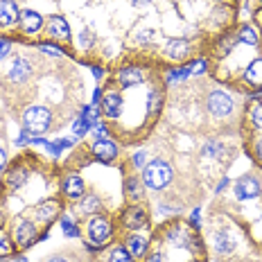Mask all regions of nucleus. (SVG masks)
<instances>
[{"instance_id": "nucleus-1", "label": "nucleus", "mask_w": 262, "mask_h": 262, "mask_svg": "<svg viewBox=\"0 0 262 262\" xmlns=\"http://www.w3.org/2000/svg\"><path fill=\"white\" fill-rule=\"evenodd\" d=\"M172 179H174L172 165L167 161H163V158H154L143 167V185L147 190L161 192L172 183Z\"/></svg>"}, {"instance_id": "nucleus-2", "label": "nucleus", "mask_w": 262, "mask_h": 262, "mask_svg": "<svg viewBox=\"0 0 262 262\" xmlns=\"http://www.w3.org/2000/svg\"><path fill=\"white\" fill-rule=\"evenodd\" d=\"M52 124V113L48 106L41 104H32L23 111V127L25 131H30L34 138H41Z\"/></svg>"}, {"instance_id": "nucleus-3", "label": "nucleus", "mask_w": 262, "mask_h": 262, "mask_svg": "<svg viewBox=\"0 0 262 262\" xmlns=\"http://www.w3.org/2000/svg\"><path fill=\"white\" fill-rule=\"evenodd\" d=\"M86 233H89V247L91 251H100L104 244L111 239L113 235V226H111V222L106 220V217H102V215H93L89 224H86Z\"/></svg>"}, {"instance_id": "nucleus-4", "label": "nucleus", "mask_w": 262, "mask_h": 262, "mask_svg": "<svg viewBox=\"0 0 262 262\" xmlns=\"http://www.w3.org/2000/svg\"><path fill=\"white\" fill-rule=\"evenodd\" d=\"M208 111L212 118H228L233 113V97L226 91H212L208 95Z\"/></svg>"}, {"instance_id": "nucleus-5", "label": "nucleus", "mask_w": 262, "mask_h": 262, "mask_svg": "<svg viewBox=\"0 0 262 262\" xmlns=\"http://www.w3.org/2000/svg\"><path fill=\"white\" fill-rule=\"evenodd\" d=\"M34 242H39V233L36 226L30 220H20L14 228V244L18 249H30Z\"/></svg>"}, {"instance_id": "nucleus-6", "label": "nucleus", "mask_w": 262, "mask_h": 262, "mask_svg": "<svg viewBox=\"0 0 262 262\" xmlns=\"http://www.w3.org/2000/svg\"><path fill=\"white\" fill-rule=\"evenodd\" d=\"M20 20V7L16 0H0V30H12Z\"/></svg>"}, {"instance_id": "nucleus-7", "label": "nucleus", "mask_w": 262, "mask_h": 262, "mask_svg": "<svg viewBox=\"0 0 262 262\" xmlns=\"http://www.w3.org/2000/svg\"><path fill=\"white\" fill-rule=\"evenodd\" d=\"M100 108L108 120H118L122 116V95H120L118 91H106L104 95H102Z\"/></svg>"}, {"instance_id": "nucleus-8", "label": "nucleus", "mask_w": 262, "mask_h": 262, "mask_svg": "<svg viewBox=\"0 0 262 262\" xmlns=\"http://www.w3.org/2000/svg\"><path fill=\"white\" fill-rule=\"evenodd\" d=\"M18 27L23 30V34H36L46 27V20L39 12L34 9H20V20H18Z\"/></svg>"}, {"instance_id": "nucleus-9", "label": "nucleus", "mask_w": 262, "mask_h": 262, "mask_svg": "<svg viewBox=\"0 0 262 262\" xmlns=\"http://www.w3.org/2000/svg\"><path fill=\"white\" fill-rule=\"evenodd\" d=\"M260 192H262V188L255 177H242L235 181V196L239 201L255 199V196H260Z\"/></svg>"}, {"instance_id": "nucleus-10", "label": "nucleus", "mask_w": 262, "mask_h": 262, "mask_svg": "<svg viewBox=\"0 0 262 262\" xmlns=\"http://www.w3.org/2000/svg\"><path fill=\"white\" fill-rule=\"evenodd\" d=\"M120 222H122V226L127 228V231H138V228H143L147 224V212H145V208H140V206H129V208L122 212Z\"/></svg>"}, {"instance_id": "nucleus-11", "label": "nucleus", "mask_w": 262, "mask_h": 262, "mask_svg": "<svg viewBox=\"0 0 262 262\" xmlns=\"http://www.w3.org/2000/svg\"><path fill=\"white\" fill-rule=\"evenodd\" d=\"M91 154L95 156L100 163H111V161H116V156H118V145L113 143L111 138L108 140H95V143L91 145Z\"/></svg>"}, {"instance_id": "nucleus-12", "label": "nucleus", "mask_w": 262, "mask_h": 262, "mask_svg": "<svg viewBox=\"0 0 262 262\" xmlns=\"http://www.w3.org/2000/svg\"><path fill=\"white\" fill-rule=\"evenodd\" d=\"M46 32L52 41H70V27L63 16H52L46 23Z\"/></svg>"}, {"instance_id": "nucleus-13", "label": "nucleus", "mask_w": 262, "mask_h": 262, "mask_svg": "<svg viewBox=\"0 0 262 262\" xmlns=\"http://www.w3.org/2000/svg\"><path fill=\"white\" fill-rule=\"evenodd\" d=\"M116 79H118V84L122 86V89H131V86L143 84V81H145V73L138 68V66H127V68L118 70Z\"/></svg>"}, {"instance_id": "nucleus-14", "label": "nucleus", "mask_w": 262, "mask_h": 262, "mask_svg": "<svg viewBox=\"0 0 262 262\" xmlns=\"http://www.w3.org/2000/svg\"><path fill=\"white\" fill-rule=\"evenodd\" d=\"M61 192L68 196V199H73V201L81 199V196H84V192H86L84 179L77 177V174H70V177H66L63 183H61Z\"/></svg>"}, {"instance_id": "nucleus-15", "label": "nucleus", "mask_w": 262, "mask_h": 262, "mask_svg": "<svg viewBox=\"0 0 262 262\" xmlns=\"http://www.w3.org/2000/svg\"><path fill=\"white\" fill-rule=\"evenodd\" d=\"M165 54L172 59V61H183V59L190 54V43L185 41V39H172V41H167Z\"/></svg>"}, {"instance_id": "nucleus-16", "label": "nucleus", "mask_w": 262, "mask_h": 262, "mask_svg": "<svg viewBox=\"0 0 262 262\" xmlns=\"http://www.w3.org/2000/svg\"><path fill=\"white\" fill-rule=\"evenodd\" d=\"M147 247H149V242L143 237V235H129L127 239H124V249L129 251L131 258H145L147 253Z\"/></svg>"}, {"instance_id": "nucleus-17", "label": "nucleus", "mask_w": 262, "mask_h": 262, "mask_svg": "<svg viewBox=\"0 0 262 262\" xmlns=\"http://www.w3.org/2000/svg\"><path fill=\"white\" fill-rule=\"evenodd\" d=\"M30 63L25 61L23 57H18V59H14L12 61V68H9V81H14V84H20V81H25L27 77H30Z\"/></svg>"}, {"instance_id": "nucleus-18", "label": "nucleus", "mask_w": 262, "mask_h": 262, "mask_svg": "<svg viewBox=\"0 0 262 262\" xmlns=\"http://www.w3.org/2000/svg\"><path fill=\"white\" fill-rule=\"evenodd\" d=\"M244 81L249 86L262 89V59H255V61L249 63V68L244 70Z\"/></svg>"}, {"instance_id": "nucleus-19", "label": "nucleus", "mask_w": 262, "mask_h": 262, "mask_svg": "<svg viewBox=\"0 0 262 262\" xmlns=\"http://www.w3.org/2000/svg\"><path fill=\"white\" fill-rule=\"evenodd\" d=\"M143 183V179H136V177H127L124 179V194H127V199L129 201H140L143 199V194H145V185H140Z\"/></svg>"}, {"instance_id": "nucleus-20", "label": "nucleus", "mask_w": 262, "mask_h": 262, "mask_svg": "<svg viewBox=\"0 0 262 262\" xmlns=\"http://www.w3.org/2000/svg\"><path fill=\"white\" fill-rule=\"evenodd\" d=\"M233 249H235V239H233L231 233H226V231L217 233V235H215V251H217V253L226 255V253H231Z\"/></svg>"}, {"instance_id": "nucleus-21", "label": "nucleus", "mask_w": 262, "mask_h": 262, "mask_svg": "<svg viewBox=\"0 0 262 262\" xmlns=\"http://www.w3.org/2000/svg\"><path fill=\"white\" fill-rule=\"evenodd\" d=\"M188 77H192L190 63H183V66H179V68H172V70H167V73H165V81H167V84H174V81H183V79H188Z\"/></svg>"}, {"instance_id": "nucleus-22", "label": "nucleus", "mask_w": 262, "mask_h": 262, "mask_svg": "<svg viewBox=\"0 0 262 262\" xmlns=\"http://www.w3.org/2000/svg\"><path fill=\"white\" fill-rule=\"evenodd\" d=\"M237 41H242V43H247V46L255 48L260 43V34L251 25H242L239 27V32H237Z\"/></svg>"}, {"instance_id": "nucleus-23", "label": "nucleus", "mask_w": 262, "mask_h": 262, "mask_svg": "<svg viewBox=\"0 0 262 262\" xmlns=\"http://www.w3.org/2000/svg\"><path fill=\"white\" fill-rule=\"evenodd\" d=\"M59 212V206H57V201H46V204H41L39 208H36V215H39V220L41 222H50L54 215Z\"/></svg>"}, {"instance_id": "nucleus-24", "label": "nucleus", "mask_w": 262, "mask_h": 262, "mask_svg": "<svg viewBox=\"0 0 262 262\" xmlns=\"http://www.w3.org/2000/svg\"><path fill=\"white\" fill-rule=\"evenodd\" d=\"M59 224H61V231H63L66 237H73V239L79 237V226H77V222H75L73 217L66 215V217H61V222Z\"/></svg>"}, {"instance_id": "nucleus-25", "label": "nucleus", "mask_w": 262, "mask_h": 262, "mask_svg": "<svg viewBox=\"0 0 262 262\" xmlns=\"http://www.w3.org/2000/svg\"><path fill=\"white\" fill-rule=\"evenodd\" d=\"M43 147H46V149L50 151L52 156H59L63 149H68V147H73V140L61 138V140H54V143H48V140H43Z\"/></svg>"}, {"instance_id": "nucleus-26", "label": "nucleus", "mask_w": 262, "mask_h": 262, "mask_svg": "<svg viewBox=\"0 0 262 262\" xmlns=\"http://www.w3.org/2000/svg\"><path fill=\"white\" fill-rule=\"evenodd\" d=\"M14 247H16L14 239L9 237L7 233L0 231V260H3V258H12V255H14Z\"/></svg>"}, {"instance_id": "nucleus-27", "label": "nucleus", "mask_w": 262, "mask_h": 262, "mask_svg": "<svg viewBox=\"0 0 262 262\" xmlns=\"http://www.w3.org/2000/svg\"><path fill=\"white\" fill-rule=\"evenodd\" d=\"M36 48H39L41 52L50 54V57H61V59H68V52H66L61 46H57V43H36Z\"/></svg>"}, {"instance_id": "nucleus-28", "label": "nucleus", "mask_w": 262, "mask_h": 262, "mask_svg": "<svg viewBox=\"0 0 262 262\" xmlns=\"http://www.w3.org/2000/svg\"><path fill=\"white\" fill-rule=\"evenodd\" d=\"M100 199H97L95 194H89V196H81V212H86V215H93V212L100 210Z\"/></svg>"}, {"instance_id": "nucleus-29", "label": "nucleus", "mask_w": 262, "mask_h": 262, "mask_svg": "<svg viewBox=\"0 0 262 262\" xmlns=\"http://www.w3.org/2000/svg\"><path fill=\"white\" fill-rule=\"evenodd\" d=\"M89 129H93V124H91L89 120H86V118L79 113L77 120L73 122V136H75V138H81V136L89 134Z\"/></svg>"}, {"instance_id": "nucleus-30", "label": "nucleus", "mask_w": 262, "mask_h": 262, "mask_svg": "<svg viewBox=\"0 0 262 262\" xmlns=\"http://www.w3.org/2000/svg\"><path fill=\"white\" fill-rule=\"evenodd\" d=\"M25 179H27V170H23V167H18V170H14L12 174H9L7 185H9L12 190H16V188H20V185L25 183Z\"/></svg>"}, {"instance_id": "nucleus-31", "label": "nucleus", "mask_w": 262, "mask_h": 262, "mask_svg": "<svg viewBox=\"0 0 262 262\" xmlns=\"http://www.w3.org/2000/svg\"><path fill=\"white\" fill-rule=\"evenodd\" d=\"M108 262H136V260L131 258L129 251L124 247H116L111 251V255H108Z\"/></svg>"}, {"instance_id": "nucleus-32", "label": "nucleus", "mask_w": 262, "mask_h": 262, "mask_svg": "<svg viewBox=\"0 0 262 262\" xmlns=\"http://www.w3.org/2000/svg\"><path fill=\"white\" fill-rule=\"evenodd\" d=\"M161 102H163L161 93H158V91H151L149 97H147V111H149V113H158V108H161Z\"/></svg>"}, {"instance_id": "nucleus-33", "label": "nucleus", "mask_w": 262, "mask_h": 262, "mask_svg": "<svg viewBox=\"0 0 262 262\" xmlns=\"http://www.w3.org/2000/svg\"><path fill=\"white\" fill-rule=\"evenodd\" d=\"M249 118H251V122H253V127L262 129V104H260V102H258V104H253V106H251Z\"/></svg>"}, {"instance_id": "nucleus-34", "label": "nucleus", "mask_w": 262, "mask_h": 262, "mask_svg": "<svg viewBox=\"0 0 262 262\" xmlns=\"http://www.w3.org/2000/svg\"><path fill=\"white\" fill-rule=\"evenodd\" d=\"M204 154H206V156L220 158V156L224 154V145H220V143H206V145H204Z\"/></svg>"}, {"instance_id": "nucleus-35", "label": "nucleus", "mask_w": 262, "mask_h": 262, "mask_svg": "<svg viewBox=\"0 0 262 262\" xmlns=\"http://www.w3.org/2000/svg\"><path fill=\"white\" fill-rule=\"evenodd\" d=\"M190 70H192V75H204L206 70H208V61H206V59H194V61L190 63Z\"/></svg>"}, {"instance_id": "nucleus-36", "label": "nucleus", "mask_w": 262, "mask_h": 262, "mask_svg": "<svg viewBox=\"0 0 262 262\" xmlns=\"http://www.w3.org/2000/svg\"><path fill=\"white\" fill-rule=\"evenodd\" d=\"M93 134H95V140H108V127L102 122L95 124V131H93Z\"/></svg>"}, {"instance_id": "nucleus-37", "label": "nucleus", "mask_w": 262, "mask_h": 262, "mask_svg": "<svg viewBox=\"0 0 262 262\" xmlns=\"http://www.w3.org/2000/svg\"><path fill=\"white\" fill-rule=\"evenodd\" d=\"M12 50V39H0V59H5Z\"/></svg>"}, {"instance_id": "nucleus-38", "label": "nucleus", "mask_w": 262, "mask_h": 262, "mask_svg": "<svg viewBox=\"0 0 262 262\" xmlns=\"http://www.w3.org/2000/svg\"><path fill=\"white\" fill-rule=\"evenodd\" d=\"M190 226L192 228H199L201 226V208H194L192 215H190Z\"/></svg>"}, {"instance_id": "nucleus-39", "label": "nucleus", "mask_w": 262, "mask_h": 262, "mask_svg": "<svg viewBox=\"0 0 262 262\" xmlns=\"http://www.w3.org/2000/svg\"><path fill=\"white\" fill-rule=\"evenodd\" d=\"M134 165L140 167V170H143V167L147 165V154H145V151H138V154L134 156Z\"/></svg>"}, {"instance_id": "nucleus-40", "label": "nucleus", "mask_w": 262, "mask_h": 262, "mask_svg": "<svg viewBox=\"0 0 262 262\" xmlns=\"http://www.w3.org/2000/svg\"><path fill=\"white\" fill-rule=\"evenodd\" d=\"M253 156H255V161H258L260 165H262V138L253 143Z\"/></svg>"}, {"instance_id": "nucleus-41", "label": "nucleus", "mask_w": 262, "mask_h": 262, "mask_svg": "<svg viewBox=\"0 0 262 262\" xmlns=\"http://www.w3.org/2000/svg\"><path fill=\"white\" fill-rule=\"evenodd\" d=\"M5 167H7V154L5 149H0V172H5Z\"/></svg>"}, {"instance_id": "nucleus-42", "label": "nucleus", "mask_w": 262, "mask_h": 262, "mask_svg": "<svg viewBox=\"0 0 262 262\" xmlns=\"http://www.w3.org/2000/svg\"><path fill=\"white\" fill-rule=\"evenodd\" d=\"M91 70H93V75H95L97 79H100V77H104V70H102L100 66H91Z\"/></svg>"}, {"instance_id": "nucleus-43", "label": "nucleus", "mask_w": 262, "mask_h": 262, "mask_svg": "<svg viewBox=\"0 0 262 262\" xmlns=\"http://www.w3.org/2000/svg\"><path fill=\"white\" fill-rule=\"evenodd\" d=\"M145 262H165V260H163V255H161V253H151Z\"/></svg>"}, {"instance_id": "nucleus-44", "label": "nucleus", "mask_w": 262, "mask_h": 262, "mask_svg": "<svg viewBox=\"0 0 262 262\" xmlns=\"http://www.w3.org/2000/svg\"><path fill=\"white\" fill-rule=\"evenodd\" d=\"M149 3H151V0H131V5H134V7H147Z\"/></svg>"}, {"instance_id": "nucleus-45", "label": "nucleus", "mask_w": 262, "mask_h": 262, "mask_svg": "<svg viewBox=\"0 0 262 262\" xmlns=\"http://www.w3.org/2000/svg\"><path fill=\"white\" fill-rule=\"evenodd\" d=\"M226 185H228V179L224 177L222 181H220V185H217V192H224V190H226Z\"/></svg>"}, {"instance_id": "nucleus-46", "label": "nucleus", "mask_w": 262, "mask_h": 262, "mask_svg": "<svg viewBox=\"0 0 262 262\" xmlns=\"http://www.w3.org/2000/svg\"><path fill=\"white\" fill-rule=\"evenodd\" d=\"M0 262H27V258H3Z\"/></svg>"}, {"instance_id": "nucleus-47", "label": "nucleus", "mask_w": 262, "mask_h": 262, "mask_svg": "<svg viewBox=\"0 0 262 262\" xmlns=\"http://www.w3.org/2000/svg\"><path fill=\"white\" fill-rule=\"evenodd\" d=\"M255 16H258V20H260V25H262V7L258 9V12H255Z\"/></svg>"}, {"instance_id": "nucleus-48", "label": "nucleus", "mask_w": 262, "mask_h": 262, "mask_svg": "<svg viewBox=\"0 0 262 262\" xmlns=\"http://www.w3.org/2000/svg\"><path fill=\"white\" fill-rule=\"evenodd\" d=\"M48 262H66V260H63V258H50Z\"/></svg>"}, {"instance_id": "nucleus-49", "label": "nucleus", "mask_w": 262, "mask_h": 262, "mask_svg": "<svg viewBox=\"0 0 262 262\" xmlns=\"http://www.w3.org/2000/svg\"><path fill=\"white\" fill-rule=\"evenodd\" d=\"M3 224H5V217H3V212H0V226H3Z\"/></svg>"}]
</instances>
